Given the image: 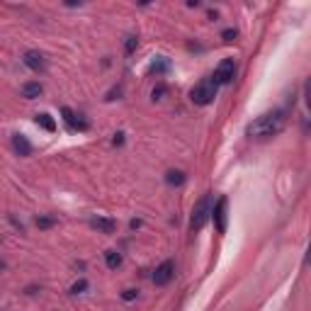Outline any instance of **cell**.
<instances>
[{"label": "cell", "instance_id": "obj_22", "mask_svg": "<svg viewBox=\"0 0 311 311\" xmlns=\"http://www.w3.org/2000/svg\"><path fill=\"white\" fill-rule=\"evenodd\" d=\"M120 144H124V134H115V146H120Z\"/></svg>", "mask_w": 311, "mask_h": 311}, {"label": "cell", "instance_id": "obj_3", "mask_svg": "<svg viewBox=\"0 0 311 311\" xmlns=\"http://www.w3.org/2000/svg\"><path fill=\"white\" fill-rule=\"evenodd\" d=\"M216 90H219V88L214 85V80H202V83H197V85L192 88L190 100H192L194 105H199V107H207L209 102H214Z\"/></svg>", "mask_w": 311, "mask_h": 311}, {"label": "cell", "instance_id": "obj_18", "mask_svg": "<svg viewBox=\"0 0 311 311\" xmlns=\"http://www.w3.org/2000/svg\"><path fill=\"white\" fill-rule=\"evenodd\" d=\"M136 47H139V39H136V37H129V39H126V54H134Z\"/></svg>", "mask_w": 311, "mask_h": 311}, {"label": "cell", "instance_id": "obj_14", "mask_svg": "<svg viewBox=\"0 0 311 311\" xmlns=\"http://www.w3.org/2000/svg\"><path fill=\"white\" fill-rule=\"evenodd\" d=\"M105 260H107V267H112V270L122 265V255H120L117 250H107V253H105Z\"/></svg>", "mask_w": 311, "mask_h": 311}, {"label": "cell", "instance_id": "obj_19", "mask_svg": "<svg viewBox=\"0 0 311 311\" xmlns=\"http://www.w3.org/2000/svg\"><path fill=\"white\" fill-rule=\"evenodd\" d=\"M136 294H139L136 289H124V292H122V299H124V302H134Z\"/></svg>", "mask_w": 311, "mask_h": 311}, {"label": "cell", "instance_id": "obj_20", "mask_svg": "<svg viewBox=\"0 0 311 311\" xmlns=\"http://www.w3.org/2000/svg\"><path fill=\"white\" fill-rule=\"evenodd\" d=\"M221 37H224L226 42H234V39L239 37V32H236V29H224V34H221Z\"/></svg>", "mask_w": 311, "mask_h": 311}, {"label": "cell", "instance_id": "obj_5", "mask_svg": "<svg viewBox=\"0 0 311 311\" xmlns=\"http://www.w3.org/2000/svg\"><path fill=\"white\" fill-rule=\"evenodd\" d=\"M226 209H229V199L226 197H219L216 204H214V209H212V214H209L214 219V226H216L219 234L226 231Z\"/></svg>", "mask_w": 311, "mask_h": 311}, {"label": "cell", "instance_id": "obj_9", "mask_svg": "<svg viewBox=\"0 0 311 311\" xmlns=\"http://www.w3.org/2000/svg\"><path fill=\"white\" fill-rule=\"evenodd\" d=\"M90 224H93V229H97V231H102V234H115V231H117V221H115V219L97 216V219H93Z\"/></svg>", "mask_w": 311, "mask_h": 311}, {"label": "cell", "instance_id": "obj_13", "mask_svg": "<svg viewBox=\"0 0 311 311\" xmlns=\"http://www.w3.org/2000/svg\"><path fill=\"white\" fill-rule=\"evenodd\" d=\"M37 124L42 126V129H47V131H56V122L47 115V112H42V115H37Z\"/></svg>", "mask_w": 311, "mask_h": 311}, {"label": "cell", "instance_id": "obj_23", "mask_svg": "<svg viewBox=\"0 0 311 311\" xmlns=\"http://www.w3.org/2000/svg\"><path fill=\"white\" fill-rule=\"evenodd\" d=\"M0 270H5V263H2V260H0Z\"/></svg>", "mask_w": 311, "mask_h": 311}, {"label": "cell", "instance_id": "obj_15", "mask_svg": "<svg viewBox=\"0 0 311 311\" xmlns=\"http://www.w3.org/2000/svg\"><path fill=\"white\" fill-rule=\"evenodd\" d=\"M54 224H56L54 216H39V219H37V226H39V229H51Z\"/></svg>", "mask_w": 311, "mask_h": 311}, {"label": "cell", "instance_id": "obj_16", "mask_svg": "<svg viewBox=\"0 0 311 311\" xmlns=\"http://www.w3.org/2000/svg\"><path fill=\"white\" fill-rule=\"evenodd\" d=\"M151 71H153V73H163V71H168V61H166V59L161 56L158 61L151 63Z\"/></svg>", "mask_w": 311, "mask_h": 311}, {"label": "cell", "instance_id": "obj_17", "mask_svg": "<svg viewBox=\"0 0 311 311\" xmlns=\"http://www.w3.org/2000/svg\"><path fill=\"white\" fill-rule=\"evenodd\" d=\"M85 289H88V282H85V280H78V282L71 287V292H73V294H80V292H85Z\"/></svg>", "mask_w": 311, "mask_h": 311}, {"label": "cell", "instance_id": "obj_1", "mask_svg": "<svg viewBox=\"0 0 311 311\" xmlns=\"http://www.w3.org/2000/svg\"><path fill=\"white\" fill-rule=\"evenodd\" d=\"M287 124V112L285 110H272V112H265L260 115L255 122L248 124V136L253 139H267V136H275L280 134Z\"/></svg>", "mask_w": 311, "mask_h": 311}, {"label": "cell", "instance_id": "obj_11", "mask_svg": "<svg viewBox=\"0 0 311 311\" xmlns=\"http://www.w3.org/2000/svg\"><path fill=\"white\" fill-rule=\"evenodd\" d=\"M39 95H42V85H39V83H24V85H22V97L34 100V97H39Z\"/></svg>", "mask_w": 311, "mask_h": 311}, {"label": "cell", "instance_id": "obj_12", "mask_svg": "<svg viewBox=\"0 0 311 311\" xmlns=\"http://www.w3.org/2000/svg\"><path fill=\"white\" fill-rule=\"evenodd\" d=\"M166 183L168 185H183L185 183V173L183 170H168L166 173Z\"/></svg>", "mask_w": 311, "mask_h": 311}, {"label": "cell", "instance_id": "obj_10", "mask_svg": "<svg viewBox=\"0 0 311 311\" xmlns=\"http://www.w3.org/2000/svg\"><path fill=\"white\" fill-rule=\"evenodd\" d=\"M12 148H15V153H20V156H29V153H32V144H29L22 134H15V136H12Z\"/></svg>", "mask_w": 311, "mask_h": 311}, {"label": "cell", "instance_id": "obj_7", "mask_svg": "<svg viewBox=\"0 0 311 311\" xmlns=\"http://www.w3.org/2000/svg\"><path fill=\"white\" fill-rule=\"evenodd\" d=\"M61 115H63V120H66V124L71 126V129H78V131H85V129H88V122H85V120H80V115H75L73 110L63 107Z\"/></svg>", "mask_w": 311, "mask_h": 311}, {"label": "cell", "instance_id": "obj_8", "mask_svg": "<svg viewBox=\"0 0 311 311\" xmlns=\"http://www.w3.org/2000/svg\"><path fill=\"white\" fill-rule=\"evenodd\" d=\"M24 66L39 73V71L47 68V61H44V56H42L39 51H27V54H24Z\"/></svg>", "mask_w": 311, "mask_h": 311}, {"label": "cell", "instance_id": "obj_2", "mask_svg": "<svg viewBox=\"0 0 311 311\" xmlns=\"http://www.w3.org/2000/svg\"><path fill=\"white\" fill-rule=\"evenodd\" d=\"M209 214H212V197H209V194H202V197L197 199V204L192 207L190 229H192V231H202L204 224L209 221Z\"/></svg>", "mask_w": 311, "mask_h": 311}, {"label": "cell", "instance_id": "obj_21", "mask_svg": "<svg viewBox=\"0 0 311 311\" xmlns=\"http://www.w3.org/2000/svg\"><path fill=\"white\" fill-rule=\"evenodd\" d=\"M161 95H166V85H158L153 90V100H161Z\"/></svg>", "mask_w": 311, "mask_h": 311}, {"label": "cell", "instance_id": "obj_6", "mask_svg": "<svg viewBox=\"0 0 311 311\" xmlns=\"http://www.w3.org/2000/svg\"><path fill=\"white\" fill-rule=\"evenodd\" d=\"M173 275H175V263H173V260H166V263H161V265L156 267V272H153V285H156V287H166V285L173 280Z\"/></svg>", "mask_w": 311, "mask_h": 311}, {"label": "cell", "instance_id": "obj_4", "mask_svg": "<svg viewBox=\"0 0 311 311\" xmlns=\"http://www.w3.org/2000/svg\"><path fill=\"white\" fill-rule=\"evenodd\" d=\"M234 75H236V63L234 59H224V61L216 66V71H214V85L219 88V85H226V83H231L234 80Z\"/></svg>", "mask_w": 311, "mask_h": 311}]
</instances>
